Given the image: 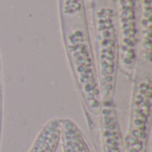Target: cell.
Masks as SVG:
<instances>
[{
    "label": "cell",
    "instance_id": "8992f818",
    "mask_svg": "<svg viewBox=\"0 0 152 152\" xmlns=\"http://www.w3.org/2000/svg\"><path fill=\"white\" fill-rule=\"evenodd\" d=\"M61 118L46 122L37 134L28 152H56L61 142Z\"/></svg>",
    "mask_w": 152,
    "mask_h": 152
},
{
    "label": "cell",
    "instance_id": "8fae6325",
    "mask_svg": "<svg viewBox=\"0 0 152 152\" xmlns=\"http://www.w3.org/2000/svg\"><path fill=\"white\" fill-rule=\"evenodd\" d=\"M0 140H1V130H0Z\"/></svg>",
    "mask_w": 152,
    "mask_h": 152
},
{
    "label": "cell",
    "instance_id": "7a4b0ae2",
    "mask_svg": "<svg viewBox=\"0 0 152 152\" xmlns=\"http://www.w3.org/2000/svg\"><path fill=\"white\" fill-rule=\"evenodd\" d=\"M97 75L102 102L113 100L119 66V43L115 13L110 6H101L95 12Z\"/></svg>",
    "mask_w": 152,
    "mask_h": 152
},
{
    "label": "cell",
    "instance_id": "52a82bcc",
    "mask_svg": "<svg viewBox=\"0 0 152 152\" xmlns=\"http://www.w3.org/2000/svg\"><path fill=\"white\" fill-rule=\"evenodd\" d=\"M60 145L62 152H94L81 129L69 118L61 120Z\"/></svg>",
    "mask_w": 152,
    "mask_h": 152
},
{
    "label": "cell",
    "instance_id": "9c48e42d",
    "mask_svg": "<svg viewBox=\"0 0 152 152\" xmlns=\"http://www.w3.org/2000/svg\"><path fill=\"white\" fill-rule=\"evenodd\" d=\"M61 6L62 14L71 18L81 13L83 9L82 0H61Z\"/></svg>",
    "mask_w": 152,
    "mask_h": 152
},
{
    "label": "cell",
    "instance_id": "5b68a950",
    "mask_svg": "<svg viewBox=\"0 0 152 152\" xmlns=\"http://www.w3.org/2000/svg\"><path fill=\"white\" fill-rule=\"evenodd\" d=\"M99 117L102 151L126 152L113 100L102 102Z\"/></svg>",
    "mask_w": 152,
    "mask_h": 152
},
{
    "label": "cell",
    "instance_id": "6da1fadb",
    "mask_svg": "<svg viewBox=\"0 0 152 152\" xmlns=\"http://www.w3.org/2000/svg\"><path fill=\"white\" fill-rule=\"evenodd\" d=\"M65 44L70 69L84 108L90 115L99 117L102 98L95 60L86 32L81 28L67 29Z\"/></svg>",
    "mask_w": 152,
    "mask_h": 152
},
{
    "label": "cell",
    "instance_id": "ba28073f",
    "mask_svg": "<svg viewBox=\"0 0 152 152\" xmlns=\"http://www.w3.org/2000/svg\"><path fill=\"white\" fill-rule=\"evenodd\" d=\"M141 59L151 66V0H142L141 8Z\"/></svg>",
    "mask_w": 152,
    "mask_h": 152
},
{
    "label": "cell",
    "instance_id": "30bf717a",
    "mask_svg": "<svg viewBox=\"0 0 152 152\" xmlns=\"http://www.w3.org/2000/svg\"><path fill=\"white\" fill-rule=\"evenodd\" d=\"M2 118H3V84H2V69L0 60V130H2Z\"/></svg>",
    "mask_w": 152,
    "mask_h": 152
},
{
    "label": "cell",
    "instance_id": "3957f363",
    "mask_svg": "<svg viewBox=\"0 0 152 152\" xmlns=\"http://www.w3.org/2000/svg\"><path fill=\"white\" fill-rule=\"evenodd\" d=\"M151 72L138 71L131 102L128 130L124 139L126 152H146L151 118Z\"/></svg>",
    "mask_w": 152,
    "mask_h": 152
},
{
    "label": "cell",
    "instance_id": "277c9868",
    "mask_svg": "<svg viewBox=\"0 0 152 152\" xmlns=\"http://www.w3.org/2000/svg\"><path fill=\"white\" fill-rule=\"evenodd\" d=\"M119 24V66L127 76L132 77L137 66L138 28L136 20V0H118Z\"/></svg>",
    "mask_w": 152,
    "mask_h": 152
}]
</instances>
